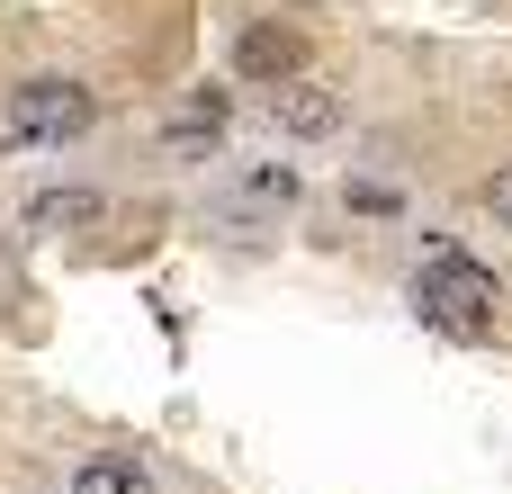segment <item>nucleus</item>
<instances>
[{
	"label": "nucleus",
	"mask_w": 512,
	"mask_h": 494,
	"mask_svg": "<svg viewBox=\"0 0 512 494\" xmlns=\"http://www.w3.org/2000/svg\"><path fill=\"white\" fill-rule=\"evenodd\" d=\"M306 63H315V45H306V27H297V18H252V27L234 36V72H243L252 90L306 81Z\"/></svg>",
	"instance_id": "7ed1b4c3"
},
{
	"label": "nucleus",
	"mask_w": 512,
	"mask_h": 494,
	"mask_svg": "<svg viewBox=\"0 0 512 494\" xmlns=\"http://www.w3.org/2000/svg\"><path fill=\"white\" fill-rule=\"evenodd\" d=\"M225 117H234V99H225V90H189V108L171 117V153H189V162H198V153H216V144H225Z\"/></svg>",
	"instance_id": "39448f33"
},
{
	"label": "nucleus",
	"mask_w": 512,
	"mask_h": 494,
	"mask_svg": "<svg viewBox=\"0 0 512 494\" xmlns=\"http://www.w3.org/2000/svg\"><path fill=\"white\" fill-rule=\"evenodd\" d=\"M351 207H360V216H396V207H405V198H396V189H387V180H351Z\"/></svg>",
	"instance_id": "6e6552de"
},
{
	"label": "nucleus",
	"mask_w": 512,
	"mask_h": 494,
	"mask_svg": "<svg viewBox=\"0 0 512 494\" xmlns=\"http://www.w3.org/2000/svg\"><path fill=\"white\" fill-rule=\"evenodd\" d=\"M486 216H495V225H512V162H495V171H486Z\"/></svg>",
	"instance_id": "1a4fd4ad"
},
{
	"label": "nucleus",
	"mask_w": 512,
	"mask_h": 494,
	"mask_svg": "<svg viewBox=\"0 0 512 494\" xmlns=\"http://www.w3.org/2000/svg\"><path fill=\"white\" fill-rule=\"evenodd\" d=\"M99 216H108L99 189H36V198H27V225H36V234H81V225H99Z\"/></svg>",
	"instance_id": "423d86ee"
},
{
	"label": "nucleus",
	"mask_w": 512,
	"mask_h": 494,
	"mask_svg": "<svg viewBox=\"0 0 512 494\" xmlns=\"http://www.w3.org/2000/svg\"><path fill=\"white\" fill-rule=\"evenodd\" d=\"M90 117H99V99L81 81H63V72H36V81L9 90V135L18 144H81Z\"/></svg>",
	"instance_id": "f03ea898"
},
{
	"label": "nucleus",
	"mask_w": 512,
	"mask_h": 494,
	"mask_svg": "<svg viewBox=\"0 0 512 494\" xmlns=\"http://www.w3.org/2000/svg\"><path fill=\"white\" fill-rule=\"evenodd\" d=\"M72 494H153V477H144L135 459H90V468L72 477Z\"/></svg>",
	"instance_id": "0eeeda50"
},
{
	"label": "nucleus",
	"mask_w": 512,
	"mask_h": 494,
	"mask_svg": "<svg viewBox=\"0 0 512 494\" xmlns=\"http://www.w3.org/2000/svg\"><path fill=\"white\" fill-rule=\"evenodd\" d=\"M270 126H279V135H306V144H324V135H342V90L279 81V90H270Z\"/></svg>",
	"instance_id": "20e7f679"
},
{
	"label": "nucleus",
	"mask_w": 512,
	"mask_h": 494,
	"mask_svg": "<svg viewBox=\"0 0 512 494\" xmlns=\"http://www.w3.org/2000/svg\"><path fill=\"white\" fill-rule=\"evenodd\" d=\"M414 315H423L432 333L477 342V333H495V315H504V279H495L486 261H468L459 243H432L423 270H414Z\"/></svg>",
	"instance_id": "f257e3e1"
}]
</instances>
